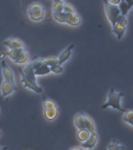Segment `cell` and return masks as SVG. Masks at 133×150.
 I'll list each match as a JSON object with an SVG mask.
<instances>
[{"label": "cell", "mask_w": 133, "mask_h": 150, "mask_svg": "<svg viewBox=\"0 0 133 150\" xmlns=\"http://www.w3.org/2000/svg\"><path fill=\"white\" fill-rule=\"evenodd\" d=\"M124 96L125 94L123 92H116L114 88H111L107 94V102L101 106V109L104 110L108 107H111L124 112L126 110L122 108L121 105V99Z\"/></svg>", "instance_id": "obj_1"}, {"label": "cell", "mask_w": 133, "mask_h": 150, "mask_svg": "<svg viewBox=\"0 0 133 150\" xmlns=\"http://www.w3.org/2000/svg\"><path fill=\"white\" fill-rule=\"evenodd\" d=\"M105 6V10L106 13L109 21L111 23L112 28L115 25L116 23V19L119 14H121L119 8L116 5H113L108 2V0H103Z\"/></svg>", "instance_id": "obj_2"}, {"label": "cell", "mask_w": 133, "mask_h": 150, "mask_svg": "<svg viewBox=\"0 0 133 150\" xmlns=\"http://www.w3.org/2000/svg\"><path fill=\"white\" fill-rule=\"evenodd\" d=\"M20 73L21 75V82H22V84H23L24 88L30 89V90L34 91L36 93L41 94L43 92V89L37 84L36 81H34L31 78H29L28 77H27L23 74L22 70H20Z\"/></svg>", "instance_id": "obj_3"}, {"label": "cell", "mask_w": 133, "mask_h": 150, "mask_svg": "<svg viewBox=\"0 0 133 150\" xmlns=\"http://www.w3.org/2000/svg\"><path fill=\"white\" fill-rule=\"evenodd\" d=\"M16 90H17V88H16V84L4 80V81L2 82V87H1V92H2L1 98H6L7 96H10L11 94L13 93L14 91H16Z\"/></svg>", "instance_id": "obj_4"}, {"label": "cell", "mask_w": 133, "mask_h": 150, "mask_svg": "<svg viewBox=\"0 0 133 150\" xmlns=\"http://www.w3.org/2000/svg\"><path fill=\"white\" fill-rule=\"evenodd\" d=\"M2 74L4 77L5 81H8L12 83L15 84V78H14V74L11 68L7 65L6 61L4 59L2 60Z\"/></svg>", "instance_id": "obj_5"}, {"label": "cell", "mask_w": 133, "mask_h": 150, "mask_svg": "<svg viewBox=\"0 0 133 150\" xmlns=\"http://www.w3.org/2000/svg\"><path fill=\"white\" fill-rule=\"evenodd\" d=\"M73 48H74V45L73 44L69 45V46H68L65 50H63V51L59 54V56H58V64L62 65L63 63H65L66 61L69 59Z\"/></svg>", "instance_id": "obj_6"}, {"label": "cell", "mask_w": 133, "mask_h": 150, "mask_svg": "<svg viewBox=\"0 0 133 150\" xmlns=\"http://www.w3.org/2000/svg\"><path fill=\"white\" fill-rule=\"evenodd\" d=\"M98 141V135L96 132L90 133L89 138L82 144V147L85 149H92Z\"/></svg>", "instance_id": "obj_7"}, {"label": "cell", "mask_w": 133, "mask_h": 150, "mask_svg": "<svg viewBox=\"0 0 133 150\" xmlns=\"http://www.w3.org/2000/svg\"><path fill=\"white\" fill-rule=\"evenodd\" d=\"M3 45L9 49H16V48H23L24 44L20 40L16 39V38H9V39L5 40L3 42Z\"/></svg>", "instance_id": "obj_8"}, {"label": "cell", "mask_w": 133, "mask_h": 150, "mask_svg": "<svg viewBox=\"0 0 133 150\" xmlns=\"http://www.w3.org/2000/svg\"><path fill=\"white\" fill-rule=\"evenodd\" d=\"M126 30V26L123 25V24H121V23H115V25L112 28V31L114 33V35H116L117 38H118V39H121L125 35V33Z\"/></svg>", "instance_id": "obj_9"}, {"label": "cell", "mask_w": 133, "mask_h": 150, "mask_svg": "<svg viewBox=\"0 0 133 150\" xmlns=\"http://www.w3.org/2000/svg\"><path fill=\"white\" fill-rule=\"evenodd\" d=\"M83 121L85 128L88 131H90V133L96 132L95 124H94V122L90 117H88L87 115H83Z\"/></svg>", "instance_id": "obj_10"}, {"label": "cell", "mask_w": 133, "mask_h": 150, "mask_svg": "<svg viewBox=\"0 0 133 150\" xmlns=\"http://www.w3.org/2000/svg\"><path fill=\"white\" fill-rule=\"evenodd\" d=\"M44 13H45V9L44 8V9L38 10V11L28 13V15L30 16V18L31 19V21H35V22H38V21H42L44 19Z\"/></svg>", "instance_id": "obj_11"}, {"label": "cell", "mask_w": 133, "mask_h": 150, "mask_svg": "<svg viewBox=\"0 0 133 150\" xmlns=\"http://www.w3.org/2000/svg\"><path fill=\"white\" fill-rule=\"evenodd\" d=\"M58 110L57 108H54V109H49V110H44V115L45 118L48 120H54L55 119L57 116H58Z\"/></svg>", "instance_id": "obj_12"}, {"label": "cell", "mask_w": 133, "mask_h": 150, "mask_svg": "<svg viewBox=\"0 0 133 150\" xmlns=\"http://www.w3.org/2000/svg\"><path fill=\"white\" fill-rule=\"evenodd\" d=\"M24 74L28 77L29 78H31L34 81H36V78H37V76L35 74L34 69L32 67V66L30 65V63L27 64V66H25V67L23 69V70H22Z\"/></svg>", "instance_id": "obj_13"}, {"label": "cell", "mask_w": 133, "mask_h": 150, "mask_svg": "<svg viewBox=\"0 0 133 150\" xmlns=\"http://www.w3.org/2000/svg\"><path fill=\"white\" fill-rule=\"evenodd\" d=\"M23 50H24L23 48H16V49H10L6 52V56H8L11 59L15 61L18 58V56L22 53Z\"/></svg>", "instance_id": "obj_14"}, {"label": "cell", "mask_w": 133, "mask_h": 150, "mask_svg": "<svg viewBox=\"0 0 133 150\" xmlns=\"http://www.w3.org/2000/svg\"><path fill=\"white\" fill-rule=\"evenodd\" d=\"M118 6L119 8V10H120V13H121V15H124V16H126L127 13H128L129 10L132 9V6L128 4L124 0H121V2L118 5Z\"/></svg>", "instance_id": "obj_15"}, {"label": "cell", "mask_w": 133, "mask_h": 150, "mask_svg": "<svg viewBox=\"0 0 133 150\" xmlns=\"http://www.w3.org/2000/svg\"><path fill=\"white\" fill-rule=\"evenodd\" d=\"M108 150H126V148L117 139H113L108 145Z\"/></svg>", "instance_id": "obj_16"}, {"label": "cell", "mask_w": 133, "mask_h": 150, "mask_svg": "<svg viewBox=\"0 0 133 150\" xmlns=\"http://www.w3.org/2000/svg\"><path fill=\"white\" fill-rule=\"evenodd\" d=\"M34 72L36 76H43V75H46L50 74L51 73V70H50V67H49L48 66L43 64L40 67L34 70Z\"/></svg>", "instance_id": "obj_17"}, {"label": "cell", "mask_w": 133, "mask_h": 150, "mask_svg": "<svg viewBox=\"0 0 133 150\" xmlns=\"http://www.w3.org/2000/svg\"><path fill=\"white\" fill-rule=\"evenodd\" d=\"M74 124L79 130L85 128L83 121V115L82 113H78V114L76 115L74 118Z\"/></svg>", "instance_id": "obj_18"}, {"label": "cell", "mask_w": 133, "mask_h": 150, "mask_svg": "<svg viewBox=\"0 0 133 150\" xmlns=\"http://www.w3.org/2000/svg\"><path fill=\"white\" fill-rule=\"evenodd\" d=\"M123 120L126 124H128L131 127H132V120H133V111L132 110H127L124 112Z\"/></svg>", "instance_id": "obj_19"}, {"label": "cell", "mask_w": 133, "mask_h": 150, "mask_svg": "<svg viewBox=\"0 0 133 150\" xmlns=\"http://www.w3.org/2000/svg\"><path fill=\"white\" fill-rule=\"evenodd\" d=\"M90 134V131H87L86 128L80 129V130L78 131V133H77V138H78V139H79L80 142H85V141L89 138Z\"/></svg>", "instance_id": "obj_20"}, {"label": "cell", "mask_w": 133, "mask_h": 150, "mask_svg": "<svg viewBox=\"0 0 133 150\" xmlns=\"http://www.w3.org/2000/svg\"><path fill=\"white\" fill-rule=\"evenodd\" d=\"M28 59H29V54L27 53V52L23 50L22 52V53L18 56V58L16 59L14 62L17 63V64H23V63H25L28 60Z\"/></svg>", "instance_id": "obj_21"}, {"label": "cell", "mask_w": 133, "mask_h": 150, "mask_svg": "<svg viewBox=\"0 0 133 150\" xmlns=\"http://www.w3.org/2000/svg\"><path fill=\"white\" fill-rule=\"evenodd\" d=\"M80 23H81V18H80V16L77 13H75L72 15V18L70 19V21L67 23L71 26H73V27H76V26H79L80 24Z\"/></svg>", "instance_id": "obj_22"}, {"label": "cell", "mask_w": 133, "mask_h": 150, "mask_svg": "<svg viewBox=\"0 0 133 150\" xmlns=\"http://www.w3.org/2000/svg\"><path fill=\"white\" fill-rule=\"evenodd\" d=\"M53 17L56 21H58V23H65L66 13H64V12H61V13H54Z\"/></svg>", "instance_id": "obj_23"}, {"label": "cell", "mask_w": 133, "mask_h": 150, "mask_svg": "<svg viewBox=\"0 0 133 150\" xmlns=\"http://www.w3.org/2000/svg\"><path fill=\"white\" fill-rule=\"evenodd\" d=\"M58 58H55V57H51V58L45 59H43V64L46 66H48L49 67H52V66L55 65V64H58Z\"/></svg>", "instance_id": "obj_24"}, {"label": "cell", "mask_w": 133, "mask_h": 150, "mask_svg": "<svg viewBox=\"0 0 133 150\" xmlns=\"http://www.w3.org/2000/svg\"><path fill=\"white\" fill-rule=\"evenodd\" d=\"M44 9L43 6L39 3H34V4L30 5L29 8L27 9L28 13H34V12L38 11V10H41V9Z\"/></svg>", "instance_id": "obj_25"}, {"label": "cell", "mask_w": 133, "mask_h": 150, "mask_svg": "<svg viewBox=\"0 0 133 150\" xmlns=\"http://www.w3.org/2000/svg\"><path fill=\"white\" fill-rule=\"evenodd\" d=\"M63 12L65 13H76L74 7L71 6V5L68 4V3H64V5H63Z\"/></svg>", "instance_id": "obj_26"}, {"label": "cell", "mask_w": 133, "mask_h": 150, "mask_svg": "<svg viewBox=\"0 0 133 150\" xmlns=\"http://www.w3.org/2000/svg\"><path fill=\"white\" fill-rule=\"evenodd\" d=\"M43 106H44V110H49V109L57 108L55 103H54L53 101L49 100V99H45V100L43 102Z\"/></svg>", "instance_id": "obj_27"}, {"label": "cell", "mask_w": 133, "mask_h": 150, "mask_svg": "<svg viewBox=\"0 0 133 150\" xmlns=\"http://www.w3.org/2000/svg\"><path fill=\"white\" fill-rule=\"evenodd\" d=\"M63 5H64V2L62 1L55 2V4L53 6L54 13H61V12H63Z\"/></svg>", "instance_id": "obj_28"}, {"label": "cell", "mask_w": 133, "mask_h": 150, "mask_svg": "<svg viewBox=\"0 0 133 150\" xmlns=\"http://www.w3.org/2000/svg\"><path fill=\"white\" fill-rule=\"evenodd\" d=\"M50 70H51V72L54 73V74H62L64 70V68L62 67V66L58 63L52 67H50Z\"/></svg>", "instance_id": "obj_29"}, {"label": "cell", "mask_w": 133, "mask_h": 150, "mask_svg": "<svg viewBox=\"0 0 133 150\" xmlns=\"http://www.w3.org/2000/svg\"><path fill=\"white\" fill-rule=\"evenodd\" d=\"M30 65L32 66V67L34 69V70H36V69H37L38 67H40L41 66L43 65V59H34V60L30 63Z\"/></svg>", "instance_id": "obj_30"}, {"label": "cell", "mask_w": 133, "mask_h": 150, "mask_svg": "<svg viewBox=\"0 0 133 150\" xmlns=\"http://www.w3.org/2000/svg\"><path fill=\"white\" fill-rule=\"evenodd\" d=\"M116 23H121V24H123V25L126 26L127 24H128V21H127V19H126L125 16L121 15V14H119L116 19Z\"/></svg>", "instance_id": "obj_31"}, {"label": "cell", "mask_w": 133, "mask_h": 150, "mask_svg": "<svg viewBox=\"0 0 133 150\" xmlns=\"http://www.w3.org/2000/svg\"><path fill=\"white\" fill-rule=\"evenodd\" d=\"M108 2H109L110 3H111V4L118 6V5L120 3V2H121V0H108Z\"/></svg>", "instance_id": "obj_32"}, {"label": "cell", "mask_w": 133, "mask_h": 150, "mask_svg": "<svg viewBox=\"0 0 133 150\" xmlns=\"http://www.w3.org/2000/svg\"><path fill=\"white\" fill-rule=\"evenodd\" d=\"M6 56V52H2V53H0V60L4 59Z\"/></svg>", "instance_id": "obj_33"}, {"label": "cell", "mask_w": 133, "mask_h": 150, "mask_svg": "<svg viewBox=\"0 0 133 150\" xmlns=\"http://www.w3.org/2000/svg\"><path fill=\"white\" fill-rule=\"evenodd\" d=\"M124 1H125L128 4L131 5V6H132L133 5V0H124Z\"/></svg>", "instance_id": "obj_34"}, {"label": "cell", "mask_w": 133, "mask_h": 150, "mask_svg": "<svg viewBox=\"0 0 133 150\" xmlns=\"http://www.w3.org/2000/svg\"><path fill=\"white\" fill-rule=\"evenodd\" d=\"M70 150H83V149L79 147H74V148H72V149H71Z\"/></svg>", "instance_id": "obj_35"}, {"label": "cell", "mask_w": 133, "mask_h": 150, "mask_svg": "<svg viewBox=\"0 0 133 150\" xmlns=\"http://www.w3.org/2000/svg\"><path fill=\"white\" fill-rule=\"evenodd\" d=\"M0 150H7V147H0Z\"/></svg>", "instance_id": "obj_36"}, {"label": "cell", "mask_w": 133, "mask_h": 150, "mask_svg": "<svg viewBox=\"0 0 133 150\" xmlns=\"http://www.w3.org/2000/svg\"><path fill=\"white\" fill-rule=\"evenodd\" d=\"M55 2H60V1H62V0H54Z\"/></svg>", "instance_id": "obj_37"}, {"label": "cell", "mask_w": 133, "mask_h": 150, "mask_svg": "<svg viewBox=\"0 0 133 150\" xmlns=\"http://www.w3.org/2000/svg\"><path fill=\"white\" fill-rule=\"evenodd\" d=\"M1 134H2V131H1V130H0V135H1Z\"/></svg>", "instance_id": "obj_38"}, {"label": "cell", "mask_w": 133, "mask_h": 150, "mask_svg": "<svg viewBox=\"0 0 133 150\" xmlns=\"http://www.w3.org/2000/svg\"><path fill=\"white\" fill-rule=\"evenodd\" d=\"M87 150H91V149H87Z\"/></svg>", "instance_id": "obj_39"}]
</instances>
